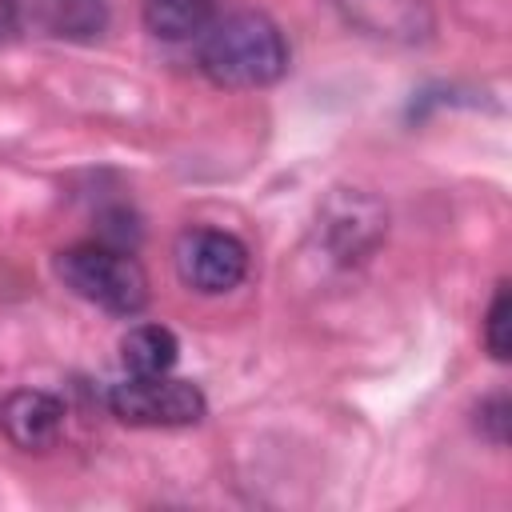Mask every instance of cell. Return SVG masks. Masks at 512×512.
<instances>
[{
    "mask_svg": "<svg viewBox=\"0 0 512 512\" xmlns=\"http://www.w3.org/2000/svg\"><path fill=\"white\" fill-rule=\"evenodd\" d=\"M484 348L496 364H504L512 356V296H508V284H496V292H492V304H488V316H484Z\"/></svg>",
    "mask_w": 512,
    "mask_h": 512,
    "instance_id": "cell-11",
    "label": "cell"
},
{
    "mask_svg": "<svg viewBox=\"0 0 512 512\" xmlns=\"http://www.w3.org/2000/svg\"><path fill=\"white\" fill-rule=\"evenodd\" d=\"M508 424H512V404H508V396H504V392H496V396L480 400V408H476V428H480L496 448H504V444H508Z\"/></svg>",
    "mask_w": 512,
    "mask_h": 512,
    "instance_id": "cell-12",
    "label": "cell"
},
{
    "mask_svg": "<svg viewBox=\"0 0 512 512\" xmlns=\"http://www.w3.org/2000/svg\"><path fill=\"white\" fill-rule=\"evenodd\" d=\"M176 276L204 296L232 292L248 276V248L220 228H188L172 248Z\"/></svg>",
    "mask_w": 512,
    "mask_h": 512,
    "instance_id": "cell-4",
    "label": "cell"
},
{
    "mask_svg": "<svg viewBox=\"0 0 512 512\" xmlns=\"http://www.w3.org/2000/svg\"><path fill=\"white\" fill-rule=\"evenodd\" d=\"M108 408L116 420L136 428H184L204 420L208 400L192 380L164 376H128L108 388Z\"/></svg>",
    "mask_w": 512,
    "mask_h": 512,
    "instance_id": "cell-3",
    "label": "cell"
},
{
    "mask_svg": "<svg viewBox=\"0 0 512 512\" xmlns=\"http://www.w3.org/2000/svg\"><path fill=\"white\" fill-rule=\"evenodd\" d=\"M140 16L156 40L184 44L208 32L216 20V0H140Z\"/></svg>",
    "mask_w": 512,
    "mask_h": 512,
    "instance_id": "cell-8",
    "label": "cell"
},
{
    "mask_svg": "<svg viewBox=\"0 0 512 512\" xmlns=\"http://www.w3.org/2000/svg\"><path fill=\"white\" fill-rule=\"evenodd\" d=\"M64 404L40 388H16L0 400V432L20 452H48L64 436Z\"/></svg>",
    "mask_w": 512,
    "mask_h": 512,
    "instance_id": "cell-5",
    "label": "cell"
},
{
    "mask_svg": "<svg viewBox=\"0 0 512 512\" xmlns=\"http://www.w3.org/2000/svg\"><path fill=\"white\" fill-rule=\"evenodd\" d=\"M180 356V340L164 324H136L120 340V364L128 376H164Z\"/></svg>",
    "mask_w": 512,
    "mask_h": 512,
    "instance_id": "cell-9",
    "label": "cell"
},
{
    "mask_svg": "<svg viewBox=\"0 0 512 512\" xmlns=\"http://www.w3.org/2000/svg\"><path fill=\"white\" fill-rule=\"evenodd\" d=\"M196 60L216 88H268L288 72V40L264 12H232L208 24Z\"/></svg>",
    "mask_w": 512,
    "mask_h": 512,
    "instance_id": "cell-1",
    "label": "cell"
},
{
    "mask_svg": "<svg viewBox=\"0 0 512 512\" xmlns=\"http://www.w3.org/2000/svg\"><path fill=\"white\" fill-rule=\"evenodd\" d=\"M36 20L60 40H96L108 28V0H36Z\"/></svg>",
    "mask_w": 512,
    "mask_h": 512,
    "instance_id": "cell-10",
    "label": "cell"
},
{
    "mask_svg": "<svg viewBox=\"0 0 512 512\" xmlns=\"http://www.w3.org/2000/svg\"><path fill=\"white\" fill-rule=\"evenodd\" d=\"M56 276L80 300L104 312H116V316H136L148 304L144 268L112 244H76V248L56 252Z\"/></svg>",
    "mask_w": 512,
    "mask_h": 512,
    "instance_id": "cell-2",
    "label": "cell"
},
{
    "mask_svg": "<svg viewBox=\"0 0 512 512\" xmlns=\"http://www.w3.org/2000/svg\"><path fill=\"white\" fill-rule=\"evenodd\" d=\"M384 232V212L380 204L364 196H332L328 216H324V236L332 240L336 256H360L368 252Z\"/></svg>",
    "mask_w": 512,
    "mask_h": 512,
    "instance_id": "cell-7",
    "label": "cell"
},
{
    "mask_svg": "<svg viewBox=\"0 0 512 512\" xmlns=\"http://www.w3.org/2000/svg\"><path fill=\"white\" fill-rule=\"evenodd\" d=\"M16 24H20V8H16V0H0V44L16 32Z\"/></svg>",
    "mask_w": 512,
    "mask_h": 512,
    "instance_id": "cell-13",
    "label": "cell"
},
{
    "mask_svg": "<svg viewBox=\"0 0 512 512\" xmlns=\"http://www.w3.org/2000/svg\"><path fill=\"white\" fill-rule=\"evenodd\" d=\"M336 8L348 16V24L400 44L428 40L432 32V12L424 0H336Z\"/></svg>",
    "mask_w": 512,
    "mask_h": 512,
    "instance_id": "cell-6",
    "label": "cell"
}]
</instances>
